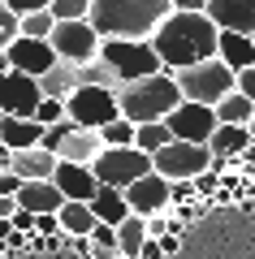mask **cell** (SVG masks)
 I'll list each match as a JSON object with an SVG mask.
<instances>
[{"mask_svg": "<svg viewBox=\"0 0 255 259\" xmlns=\"http://www.w3.org/2000/svg\"><path fill=\"white\" fill-rule=\"evenodd\" d=\"M203 9H208V0H173V18L156 30L152 48H156V56H160V65L169 74L195 69L203 61H216L221 30L212 26V18Z\"/></svg>", "mask_w": 255, "mask_h": 259, "instance_id": "1", "label": "cell"}, {"mask_svg": "<svg viewBox=\"0 0 255 259\" xmlns=\"http://www.w3.org/2000/svg\"><path fill=\"white\" fill-rule=\"evenodd\" d=\"M173 18V0H91V26L108 44H152L156 30Z\"/></svg>", "mask_w": 255, "mask_h": 259, "instance_id": "2", "label": "cell"}, {"mask_svg": "<svg viewBox=\"0 0 255 259\" xmlns=\"http://www.w3.org/2000/svg\"><path fill=\"white\" fill-rule=\"evenodd\" d=\"M121 104V117L134 121V125H156V121H169L177 108H182V87H177V78L164 69V74L156 78H143V82L126 87V91L117 95Z\"/></svg>", "mask_w": 255, "mask_h": 259, "instance_id": "3", "label": "cell"}, {"mask_svg": "<svg viewBox=\"0 0 255 259\" xmlns=\"http://www.w3.org/2000/svg\"><path fill=\"white\" fill-rule=\"evenodd\" d=\"M100 65L108 69L113 82H117V95L126 91V87L143 82V78L164 74V65H160V56H156L152 44H117V39H108V44L100 48Z\"/></svg>", "mask_w": 255, "mask_h": 259, "instance_id": "4", "label": "cell"}, {"mask_svg": "<svg viewBox=\"0 0 255 259\" xmlns=\"http://www.w3.org/2000/svg\"><path fill=\"white\" fill-rule=\"evenodd\" d=\"M173 78H177V87H182V100L186 104H203V108H216L221 100H229V95L238 91V74L221 61V56L195 65V69H177Z\"/></svg>", "mask_w": 255, "mask_h": 259, "instance_id": "5", "label": "cell"}, {"mask_svg": "<svg viewBox=\"0 0 255 259\" xmlns=\"http://www.w3.org/2000/svg\"><path fill=\"white\" fill-rule=\"evenodd\" d=\"M44 147L52 151L61 164H82V168H91L95 160L104 156V139L95 134V130L74 125V121H61V125H52V130L44 134Z\"/></svg>", "mask_w": 255, "mask_h": 259, "instance_id": "6", "label": "cell"}, {"mask_svg": "<svg viewBox=\"0 0 255 259\" xmlns=\"http://www.w3.org/2000/svg\"><path fill=\"white\" fill-rule=\"evenodd\" d=\"M91 173H95V182H100V186H108V190H121V194H126L134 182L152 177L156 164H152V156H143L138 147H121V151L104 147V156L91 164Z\"/></svg>", "mask_w": 255, "mask_h": 259, "instance_id": "7", "label": "cell"}, {"mask_svg": "<svg viewBox=\"0 0 255 259\" xmlns=\"http://www.w3.org/2000/svg\"><path fill=\"white\" fill-rule=\"evenodd\" d=\"M152 164H156V173H160L164 182L191 186V182H199L203 173H212L216 156H212V147H195V143H169L160 156H152Z\"/></svg>", "mask_w": 255, "mask_h": 259, "instance_id": "8", "label": "cell"}, {"mask_svg": "<svg viewBox=\"0 0 255 259\" xmlns=\"http://www.w3.org/2000/svg\"><path fill=\"white\" fill-rule=\"evenodd\" d=\"M48 44H52V52H56V61H61V65L82 69V65H91L95 56H100L104 39L95 35L91 22H56V30H52Z\"/></svg>", "mask_w": 255, "mask_h": 259, "instance_id": "9", "label": "cell"}, {"mask_svg": "<svg viewBox=\"0 0 255 259\" xmlns=\"http://www.w3.org/2000/svg\"><path fill=\"white\" fill-rule=\"evenodd\" d=\"M65 112H69L74 125L100 134L104 125H113V121L121 117V104H117V95L104 91V87H78V91L65 100Z\"/></svg>", "mask_w": 255, "mask_h": 259, "instance_id": "10", "label": "cell"}, {"mask_svg": "<svg viewBox=\"0 0 255 259\" xmlns=\"http://www.w3.org/2000/svg\"><path fill=\"white\" fill-rule=\"evenodd\" d=\"M164 125H169V134H173V143L208 147L212 134L221 130V121H216V108H203V104H186V100H182V108L164 121Z\"/></svg>", "mask_w": 255, "mask_h": 259, "instance_id": "11", "label": "cell"}, {"mask_svg": "<svg viewBox=\"0 0 255 259\" xmlns=\"http://www.w3.org/2000/svg\"><path fill=\"white\" fill-rule=\"evenodd\" d=\"M39 104H44V91H39L35 78L26 74H0V117H35Z\"/></svg>", "mask_w": 255, "mask_h": 259, "instance_id": "12", "label": "cell"}, {"mask_svg": "<svg viewBox=\"0 0 255 259\" xmlns=\"http://www.w3.org/2000/svg\"><path fill=\"white\" fill-rule=\"evenodd\" d=\"M126 203H130V212H134V216L152 221V216H160L164 207L173 203V182H164L160 173H152V177H143V182H134L126 190Z\"/></svg>", "mask_w": 255, "mask_h": 259, "instance_id": "13", "label": "cell"}, {"mask_svg": "<svg viewBox=\"0 0 255 259\" xmlns=\"http://www.w3.org/2000/svg\"><path fill=\"white\" fill-rule=\"evenodd\" d=\"M203 13L212 18V26H216L221 35L255 39V0H208Z\"/></svg>", "mask_w": 255, "mask_h": 259, "instance_id": "14", "label": "cell"}, {"mask_svg": "<svg viewBox=\"0 0 255 259\" xmlns=\"http://www.w3.org/2000/svg\"><path fill=\"white\" fill-rule=\"evenodd\" d=\"M9 65H13V74H26V78H48L56 69V52L52 44H39V39H18V44L9 48Z\"/></svg>", "mask_w": 255, "mask_h": 259, "instance_id": "15", "label": "cell"}, {"mask_svg": "<svg viewBox=\"0 0 255 259\" xmlns=\"http://www.w3.org/2000/svg\"><path fill=\"white\" fill-rule=\"evenodd\" d=\"M52 186L61 190L65 203H91L95 194H100V182H95L91 168H82V164H61L52 177Z\"/></svg>", "mask_w": 255, "mask_h": 259, "instance_id": "16", "label": "cell"}, {"mask_svg": "<svg viewBox=\"0 0 255 259\" xmlns=\"http://www.w3.org/2000/svg\"><path fill=\"white\" fill-rule=\"evenodd\" d=\"M56 168H61V160L48 147H30V151H13L9 156V173H18L22 182H52Z\"/></svg>", "mask_w": 255, "mask_h": 259, "instance_id": "17", "label": "cell"}, {"mask_svg": "<svg viewBox=\"0 0 255 259\" xmlns=\"http://www.w3.org/2000/svg\"><path fill=\"white\" fill-rule=\"evenodd\" d=\"M44 134H48V130L39 125L35 117H5V121H0V147H9V151L44 147Z\"/></svg>", "mask_w": 255, "mask_h": 259, "instance_id": "18", "label": "cell"}, {"mask_svg": "<svg viewBox=\"0 0 255 259\" xmlns=\"http://www.w3.org/2000/svg\"><path fill=\"white\" fill-rule=\"evenodd\" d=\"M18 207L30 212V216H56L65 207V199H61V190L52 182H26L22 194H18Z\"/></svg>", "mask_w": 255, "mask_h": 259, "instance_id": "19", "label": "cell"}, {"mask_svg": "<svg viewBox=\"0 0 255 259\" xmlns=\"http://www.w3.org/2000/svg\"><path fill=\"white\" fill-rule=\"evenodd\" d=\"M208 147H212V156H216V160H225V164H229V160H242L246 151L255 147V139H251V130L221 125L216 134H212V143H208Z\"/></svg>", "mask_w": 255, "mask_h": 259, "instance_id": "20", "label": "cell"}, {"mask_svg": "<svg viewBox=\"0 0 255 259\" xmlns=\"http://www.w3.org/2000/svg\"><path fill=\"white\" fill-rule=\"evenodd\" d=\"M91 212H95V221L108 225V229H121V225L134 216V212H130V203H126V194L108 190V186H100V194L91 199Z\"/></svg>", "mask_w": 255, "mask_h": 259, "instance_id": "21", "label": "cell"}, {"mask_svg": "<svg viewBox=\"0 0 255 259\" xmlns=\"http://www.w3.org/2000/svg\"><path fill=\"white\" fill-rule=\"evenodd\" d=\"M56 221H61V233L65 238H74V242H87L95 233V212H91V203H65L61 212H56Z\"/></svg>", "mask_w": 255, "mask_h": 259, "instance_id": "22", "label": "cell"}, {"mask_svg": "<svg viewBox=\"0 0 255 259\" xmlns=\"http://www.w3.org/2000/svg\"><path fill=\"white\" fill-rule=\"evenodd\" d=\"M221 61L234 69V74H246L255 65V39H246V35H221Z\"/></svg>", "mask_w": 255, "mask_h": 259, "instance_id": "23", "label": "cell"}, {"mask_svg": "<svg viewBox=\"0 0 255 259\" xmlns=\"http://www.w3.org/2000/svg\"><path fill=\"white\" fill-rule=\"evenodd\" d=\"M78 87H82V82H78V69H74V65H56L48 78H39V91H44V100H61V104L69 100Z\"/></svg>", "mask_w": 255, "mask_h": 259, "instance_id": "24", "label": "cell"}, {"mask_svg": "<svg viewBox=\"0 0 255 259\" xmlns=\"http://www.w3.org/2000/svg\"><path fill=\"white\" fill-rule=\"evenodd\" d=\"M216 121H221V125H238V130H251V121H255V104L246 100L242 91H234L229 100H221V104H216Z\"/></svg>", "mask_w": 255, "mask_h": 259, "instance_id": "25", "label": "cell"}, {"mask_svg": "<svg viewBox=\"0 0 255 259\" xmlns=\"http://www.w3.org/2000/svg\"><path fill=\"white\" fill-rule=\"evenodd\" d=\"M147 238H152V233H147V221H143V216H130V221L117 229L121 259H138V255H143V246H147Z\"/></svg>", "mask_w": 255, "mask_h": 259, "instance_id": "26", "label": "cell"}, {"mask_svg": "<svg viewBox=\"0 0 255 259\" xmlns=\"http://www.w3.org/2000/svg\"><path fill=\"white\" fill-rule=\"evenodd\" d=\"M169 143H173V134H169V125H164V121H156V125H138L134 147L143 151V156H160Z\"/></svg>", "mask_w": 255, "mask_h": 259, "instance_id": "27", "label": "cell"}, {"mask_svg": "<svg viewBox=\"0 0 255 259\" xmlns=\"http://www.w3.org/2000/svg\"><path fill=\"white\" fill-rule=\"evenodd\" d=\"M100 139H104V147H113V151H121V147H134V139H138V125H134V121H126V117H117L113 125H104V130H100Z\"/></svg>", "mask_w": 255, "mask_h": 259, "instance_id": "28", "label": "cell"}, {"mask_svg": "<svg viewBox=\"0 0 255 259\" xmlns=\"http://www.w3.org/2000/svg\"><path fill=\"white\" fill-rule=\"evenodd\" d=\"M56 22H87L91 18V0H52Z\"/></svg>", "mask_w": 255, "mask_h": 259, "instance_id": "29", "label": "cell"}, {"mask_svg": "<svg viewBox=\"0 0 255 259\" xmlns=\"http://www.w3.org/2000/svg\"><path fill=\"white\" fill-rule=\"evenodd\" d=\"M18 39H22V22L13 18V9L5 5V0H0V52H9Z\"/></svg>", "mask_w": 255, "mask_h": 259, "instance_id": "30", "label": "cell"}, {"mask_svg": "<svg viewBox=\"0 0 255 259\" xmlns=\"http://www.w3.org/2000/svg\"><path fill=\"white\" fill-rule=\"evenodd\" d=\"M35 121L44 130H52V125H61V121H69V112H65L61 100H44V104H39V112H35Z\"/></svg>", "mask_w": 255, "mask_h": 259, "instance_id": "31", "label": "cell"}, {"mask_svg": "<svg viewBox=\"0 0 255 259\" xmlns=\"http://www.w3.org/2000/svg\"><path fill=\"white\" fill-rule=\"evenodd\" d=\"M5 5L13 9V18H18V22H26V18H35V13H44L52 0H5Z\"/></svg>", "mask_w": 255, "mask_h": 259, "instance_id": "32", "label": "cell"}, {"mask_svg": "<svg viewBox=\"0 0 255 259\" xmlns=\"http://www.w3.org/2000/svg\"><path fill=\"white\" fill-rule=\"evenodd\" d=\"M22 186H26V182H22L18 173H0V199H18Z\"/></svg>", "mask_w": 255, "mask_h": 259, "instance_id": "33", "label": "cell"}, {"mask_svg": "<svg viewBox=\"0 0 255 259\" xmlns=\"http://www.w3.org/2000/svg\"><path fill=\"white\" fill-rule=\"evenodd\" d=\"M238 91H242L246 100L255 104V65H251V69H246V74H238Z\"/></svg>", "mask_w": 255, "mask_h": 259, "instance_id": "34", "label": "cell"}, {"mask_svg": "<svg viewBox=\"0 0 255 259\" xmlns=\"http://www.w3.org/2000/svg\"><path fill=\"white\" fill-rule=\"evenodd\" d=\"M216 186H221V173H203L199 182H195V190H203V194H212V190H216Z\"/></svg>", "mask_w": 255, "mask_h": 259, "instance_id": "35", "label": "cell"}, {"mask_svg": "<svg viewBox=\"0 0 255 259\" xmlns=\"http://www.w3.org/2000/svg\"><path fill=\"white\" fill-rule=\"evenodd\" d=\"M138 259H164V246L156 238H147V246H143V255H138Z\"/></svg>", "mask_w": 255, "mask_h": 259, "instance_id": "36", "label": "cell"}, {"mask_svg": "<svg viewBox=\"0 0 255 259\" xmlns=\"http://www.w3.org/2000/svg\"><path fill=\"white\" fill-rule=\"evenodd\" d=\"M13 212H18V199H0V221H13Z\"/></svg>", "mask_w": 255, "mask_h": 259, "instance_id": "37", "label": "cell"}, {"mask_svg": "<svg viewBox=\"0 0 255 259\" xmlns=\"http://www.w3.org/2000/svg\"><path fill=\"white\" fill-rule=\"evenodd\" d=\"M164 246V255H169V250H177V233H164V238H156Z\"/></svg>", "mask_w": 255, "mask_h": 259, "instance_id": "38", "label": "cell"}, {"mask_svg": "<svg viewBox=\"0 0 255 259\" xmlns=\"http://www.w3.org/2000/svg\"><path fill=\"white\" fill-rule=\"evenodd\" d=\"M9 156H13L9 147H0V173H9Z\"/></svg>", "mask_w": 255, "mask_h": 259, "instance_id": "39", "label": "cell"}, {"mask_svg": "<svg viewBox=\"0 0 255 259\" xmlns=\"http://www.w3.org/2000/svg\"><path fill=\"white\" fill-rule=\"evenodd\" d=\"M13 65H9V52H0V74H9Z\"/></svg>", "mask_w": 255, "mask_h": 259, "instance_id": "40", "label": "cell"}, {"mask_svg": "<svg viewBox=\"0 0 255 259\" xmlns=\"http://www.w3.org/2000/svg\"><path fill=\"white\" fill-rule=\"evenodd\" d=\"M242 160H246V164H255V147H251V151H246V156H242Z\"/></svg>", "mask_w": 255, "mask_h": 259, "instance_id": "41", "label": "cell"}, {"mask_svg": "<svg viewBox=\"0 0 255 259\" xmlns=\"http://www.w3.org/2000/svg\"><path fill=\"white\" fill-rule=\"evenodd\" d=\"M251 139H255V121H251Z\"/></svg>", "mask_w": 255, "mask_h": 259, "instance_id": "42", "label": "cell"}, {"mask_svg": "<svg viewBox=\"0 0 255 259\" xmlns=\"http://www.w3.org/2000/svg\"><path fill=\"white\" fill-rule=\"evenodd\" d=\"M0 121H5V117H0Z\"/></svg>", "mask_w": 255, "mask_h": 259, "instance_id": "43", "label": "cell"}]
</instances>
